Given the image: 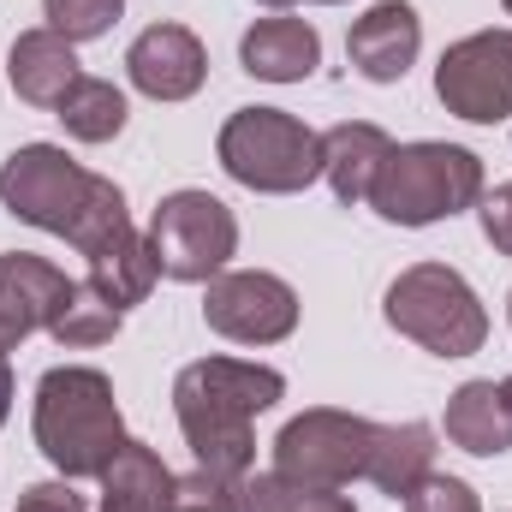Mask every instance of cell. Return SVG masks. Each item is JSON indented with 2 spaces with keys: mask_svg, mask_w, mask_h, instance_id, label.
I'll return each instance as SVG.
<instances>
[{
  "mask_svg": "<svg viewBox=\"0 0 512 512\" xmlns=\"http://www.w3.org/2000/svg\"><path fill=\"white\" fill-rule=\"evenodd\" d=\"M0 203H6L18 221L54 233V239H66V245H78L84 256L108 251L120 233H131L126 191H120L114 179L78 167V161H72L66 149H54V143H24V149L0 167Z\"/></svg>",
  "mask_w": 512,
  "mask_h": 512,
  "instance_id": "obj_1",
  "label": "cell"
},
{
  "mask_svg": "<svg viewBox=\"0 0 512 512\" xmlns=\"http://www.w3.org/2000/svg\"><path fill=\"white\" fill-rule=\"evenodd\" d=\"M286 393L280 370L268 364H239V358H203L191 370H179L173 382V411L185 429V447L197 453L203 471L245 483L256 459L251 423Z\"/></svg>",
  "mask_w": 512,
  "mask_h": 512,
  "instance_id": "obj_2",
  "label": "cell"
},
{
  "mask_svg": "<svg viewBox=\"0 0 512 512\" xmlns=\"http://www.w3.org/2000/svg\"><path fill=\"white\" fill-rule=\"evenodd\" d=\"M36 447L48 453V465L78 483V477H102L108 459L126 447V423L114 405V382L102 370L84 364H60L36 382Z\"/></svg>",
  "mask_w": 512,
  "mask_h": 512,
  "instance_id": "obj_3",
  "label": "cell"
},
{
  "mask_svg": "<svg viewBox=\"0 0 512 512\" xmlns=\"http://www.w3.org/2000/svg\"><path fill=\"white\" fill-rule=\"evenodd\" d=\"M477 197H483V161L459 143H399V149H387L382 173L370 185L376 215L393 227L453 221Z\"/></svg>",
  "mask_w": 512,
  "mask_h": 512,
  "instance_id": "obj_4",
  "label": "cell"
},
{
  "mask_svg": "<svg viewBox=\"0 0 512 512\" xmlns=\"http://www.w3.org/2000/svg\"><path fill=\"white\" fill-rule=\"evenodd\" d=\"M387 322L435 358H471L489 340V310L447 262H417L387 286Z\"/></svg>",
  "mask_w": 512,
  "mask_h": 512,
  "instance_id": "obj_5",
  "label": "cell"
},
{
  "mask_svg": "<svg viewBox=\"0 0 512 512\" xmlns=\"http://www.w3.org/2000/svg\"><path fill=\"white\" fill-rule=\"evenodd\" d=\"M215 149H221V167L239 185L268 191V197H292L322 173V137L304 120L280 114V108H239L221 126Z\"/></svg>",
  "mask_w": 512,
  "mask_h": 512,
  "instance_id": "obj_6",
  "label": "cell"
},
{
  "mask_svg": "<svg viewBox=\"0 0 512 512\" xmlns=\"http://www.w3.org/2000/svg\"><path fill=\"white\" fill-rule=\"evenodd\" d=\"M370 441H376L370 417L316 405L274 435V477L292 489H346L352 477H364Z\"/></svg>",
  "mask_w": 512,
  "mask_h": 512,
  "instance_id": "obj_7",
  "label": "cell"
},
{
  "mask_svg": "<svg viewBox=\"0 0 512 512\" xmlns=\"http://www.w3.org/2000/svg\"><path fill=\"white\" fill-rule=\"evenodd\" d=\"M149 251L167 280H215L227 268V256L239 251V221L221 197L209 191H173L161 197L155 221H149Z\"/></svg>",
  "mask_w": 512,
  "mask_h": 512,
  "instance_id": "obj_8",
  "label": "cell"
},
{
  "mask_svg": "<svg viewBox=\"0 0 512 512\" xmlns=\"http://www.w3.org/2000/svg\"><path fill=\"white\" fill-rule=\"evenodd\" d=\"M435 96L471 126L512 120V30H477L453 42L435 66Z\"/></svg>",
  "mask_w": 512,
  "mask_h": 512,
  "instance_id": "obj_9",
  "label": "cell"
},
{
  "mask_svg": "<svg viewBox=\"0 0 512 512\" xmlns=\"http://www.w3.org/2000/svg\"><path fill=\"white\" fill-rule=\"evenodd\" d=\"M203 322L239 346H274L298 328V292L280 280V274H215L209 292H203Z\"/></svg>",
  "mask_w": 512,
  "mask_h": 512,
  "instance_id": "obj_10",
  "label": "cell"
},
{
  "mask_svg": "<svg viewBox=\"0 0 512 512\" xmlns=\"http://www.w3.org/2000/svg\"><path fill=\"white\" fill-rule=\"evenodd\" d=\"M126 72L143 96H155V102H185V96L203 90L209 54H203V42H197L185 24H149V30L131 42Z\"/></svg>",
  "mask_w": 512,
  "mask_h": 512,
  "instance_id": "obj_11",
  "label": "cell"
},
{
  "mask_svg": "<svg viewBox=\"0 0 512 512\" xmlns=\"http://www.w3.org/2000/svg\"><path fill=\"white\" fill-rule=\"evenodd\" d=\"M72 280L30 251H6L0 256V352H12L18 340H30L36 328L54 322V310L66 304Z\"/></svg>",
  "mask_w": 512,
  "mask_h": 512,
  "instance_id": "obj_12",
  "label": "cell"
},
{
  "mask_svg": "<svg viewBox=\"0 0 512 512\" xmlns=\"http://www.w3.org/2000/svg\"><path fill=\"white\" fill-rule=\"evenodd\" d=\"M417 48H423V18H417L405 0L370 6V12L352 24V36H346V54H352V66H358L370 84H399V78L411 72Z\"/></svg>",
  "mask_w": 512,
  "mask_h": 512,
  "instance_id": "obj_13",
  "label": "cell"
},
{
  "mask_svg": "<svg viewBox=\"0 0 512 512\" xmlns=\"http://www.w3.org/2000/svg\"><path fill=\"white\" fill-rule=\"evenodd\" d=\"M239 60L262 84H298V78H310L322 66V36L304 18H262V24L245 30Z\"/></svg>",
  "mask_w": 512,
  "mask_h": 512,
  "instance_id": "obj_14",
  "label": "cell"
},
{
  "mask_svg": "<svg viewBox=\"0 0 512 512\" xmlns=\"http://www.w3.org/2000/svg\"><path fill=\"white\" fill-rule=\"evenodd\" d=\"M6 78L18 90V102L30 108H60V96L84 78L78 60H72V42L60 30H24L6 54Z\"/></svg>",
  "mask_w": 512,
  "mask_h": 512,
  "instance_id": "obj_15",
  "label": "cell"
},
{
  "mask_svg": "<svg viewBox=\"0 0 512 512\" xmlns=\"http://www.w3.org/2000/svg\"><path fill=\"white\" fill-rule=\"evenodd\" d=\"M387 149H393L387 131L370 120H346V126L322 131V173H328L340 203H370V185L382 173Z\"/></svg>",
  "mask_w": 512,
  "mask_h": 512,
  "instance_id": "obj_16",
  "label": "cell"
},
{
  "mask_svg": "<svg viewBox=\"0 0 512 512\" xmlns=\"http://www.w3.org/2000/svg\"><path fill=\"white\" fill-rule=\"evenodd\" d=\"M429 459H435V429H429V423H376L364 477H370L382 495L405 501V495L429 477Z\"/></svg>",
  "mask_w": 512,
  "mask_h": 512,
  "instance_id": "obj_17",
  "label": "cell"
},
{
  "mask_svg": "<svg viewBox=\"0 0 512 512\" xmlns=\"http://www.w3.org/2000/svg\"><path fill=\"white\" fill-rule=\"evenodd\" d=\"M447 441L477 453V459H495L512 447V411L501 399L495 382H465L447 399Z\"/></svg>",
  "mask_w": 512,
  "mask_h": 512,
  "instance_id": "obj_18",
  "label": "cell"
},
{
  "mask_svg": "<svg viewBox=\"0 0 512 512\" xmlns=\"http://www.w3.org/2000/svg\"><path fill=\"white\" fill-rule=\"evenodd\" d=\"M167 489H173V471L161 465V453L126 441L102 471V512H161Z\"/></svg>",
  "mask_w": 512,
  "mask_h": 512,
  "instance_id": "obj_19",
  "label": "cell"
},
{
  "mask_svg": "<svg viewBox=\"0 0 512 512\" xmlns=\"http://www.w3.org/2000/svg\"><path fill=\"white\" fill-rule=\"evenodd\" d=\"M155 274H161V268H155L149 239L131 227V233H120V239L108 245V251L90 256V274H84V280H90V286H96V292H102V298L120 310V316H126L131 304H143V298H149Z\"/></svg>",
  "mask_w": 512,
  "mask_h": 512,
  "instance_id": "obj_20",
  "label": "cell"
},
{
  "mask_svg": "<svg viewBox=\"0 0 512 512\" xmlns=\"http://www.w3.org/2000/svg\"><path fill=\"white\" fill-rule=\"evenodd\" d=\"M60 126L72 131L78 143H108L126 131V96L108 84V78H78L66 96H60Z\"/></svg>",
  "mask_w": 512,
  "mask_h": 512,
  "instance_id": "obj_21",
  "label": "cell"
},
{
  "mask_svg": "<svg viewBox=\"0 0 512 512\" xmlns=\"http://www.w3.org/2000/svg\"><path fill=\"white\" fill-rule=\"evenodd\" d=\"M120 310L90 286V280H72V292H66V304L54 310V322H48V334L60 340V346H102V340H114L120 334Z\"/></svg>",
  "mask_w": 512,
  "mask_h": 512,
  "instance_id": "obj_22",
  "label": "cell"
},
{
  "mask_svg": "<svg viewBox=\"0 0 512 512\" xmlns=\"http://www.w3.org/2000/svg\"><path fill=\"white\" fill-rule=\"evenodd\" d=\"M48 12V30H60L66 42H96L120 24L126 0H42Z\"/></svg>",
  "mask_w": 512,
  "mask_h": 512,
  "instance_id": "obj_23",
  "label": "cell"
},
{
  "mask_svg": "<svg viewBox=\"0 0 512 512\" xmlns=\"http://www.w3.org/2000/svg\"><path fill=\"white\" fill-rule=\"evenodd\" d=\"M161 512H239V489H233L227 477H215V471L197 465L191 477H173Z\"/></svg>",
  "mask_w": 512,
  "mask_h": 512,
  "instance_id": "obj_24",
  "label": "cell"
},
{
  "mask_svg": "<svg viewBox=\"0 0 512 512\" xmlns=\"http://www.w3.org/2000/svg\"><path fill=\"white\" fill-rule=\"evenodd\" d=\"M405 512H483L477 507V495H471V483H459V477H423L411 495H405Z\"/></svg>",
  "mask_w": 512,
  "mask_h": 512,
  "instance_id": "obj_25",
  "label": "cell"
},
{
  "mask_svg": "<svg viewBox=\"0 0 512 512\" xmlns=\"http://www.w3.org/2000/svg\"><path fill=\"white\" fill-rule=\"evenodd\" d=\"M477 203H483V209H477V215H483V239L501 256H512V185H495V191L477 197Z\"/></svg>",
  "mask_w": 512,
  "mask_h": 512,
  "instance_id": "obj_26",
  "label": "cell"
},
{
  "mask_svg": "<svg viewBox=\"0 0 512 512\" xmlns=\"http://www.w3.org/2000/svg\"><path fill=\"white\" fill-rule=\"evenodd\" d=\"M286 501H292V483H280L274 471L239 483V512H286Z\"/></svg>",
  "mask_w": 512,
  "mask_h": 512,
  "instance_id": "obj_27",
  "label": "cell"
},
{
  "mask_svg": "<svg viewBox=\"0 0 512 512\" xmlns=\"http://www.w3.org/2000/svg\"><path fill=\"white\" fill-rule=\"evenodd\" d=\"M18 512H84V495L72 483H36L18 495Z\"/></svg>",
  "mask_w": 512,
  "mask_h": 512,
  "instance_id": "obj_28",
  "label": "cell"
},
{
  "mask_svg": "<svg viewBox=\"0 0 512 512\" xmlns=\"http://www.w3.org/2000/svg\"><path fill=\"white\" fill-rule=\"evenodd\" d=\"M286 512H358V507L346 495H334V489H292Z\"/></svg>",
  "mask_w": 512,
  "mask_h": 512,
  "instance_id": "obj_29",
  "label": "cell"
},
{
  "mask_svg": "<svg viewBox=\"0 0 512 512\" xmlns=\"http://www.w3.org/2000/svg\"><path fill=\"white\" fill-rule=\"evenodd\" d=\"M6 411H12V364L0 352V423H6Z\"/></svg>",
  "mask_w": 512,
  "mask_h": 512,
  "instance_id": "obj_30",
  "label": "cell"
},
{
  "mask_svg": "<svg viewBox=\"0 0 512 512\" xmlns=\"http://www.w3.org/2000/svg\"><path fill=\"white\" fill-rule=\"evenodd\" d=\"M501 399H507V411H512V376H507V382H501Z\"/></svg>",
  "mask_w": 512,
  "mask_h": 512,
  "instance_id": "obj_31",
  "label": "cell"
},
{
  "mask_svg": "<svg viewBox=\"0 0 512 512\" xmlns=\"http://www.w3.org/2000/svg\"><path fill=\"white\" fill-rule=\"evenodd\" d=\"M262 6H292V0H262Z\"/></svg>",
  "mask_w": 512,
  "mask_h": 512,
  "instance_id": "obj_32",
  "label": "cell"
},
{
  "mask_svg": "<svg viewBox=\"0 0 512 512\" xmlns=\"http://www.w3.org/2000/svg\"><path fill=\"white\" fill-rule=\"evenodd\" d=\"M322 6H340V0H322Z\"/></svg>",
  "mask_w": 512,
  "mask_h": 512,
  "instance_id": "obj_33",
  "label": "cell"
},
{
  "mask_svg": "<svg viewBox=\"0 0 512 512\" xmlns=\"http://www.w3.org/2000/svg\"><path fill=\"white\" fill-rule=\"evenodd\" d=\"M501 6H507V12H512V0H501Z\"/></svg>",
  "mask_w": 512,
  "mask_h": 512,
  "instance_id": "obj_34",
  "label": "cell"
},
{
  "mask_svg": "<svg viewBox=\"0 0 512 512\" xmlns=\"http://www.w3.org/2000/svg\"><path fill=\"white\" fill-rule=\"evenodd\" d=\"M507 316H512V298H507Z\"/></svg>",
  "mask_w": 512,
  "mask_h": 512,
  "instance_id": "obj_35",
  "label": "cell"
}]
</instances>
